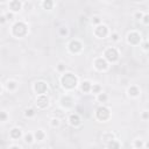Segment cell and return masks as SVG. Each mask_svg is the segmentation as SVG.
I'll return each mask as SVG.
<instances>
[{"instance_id": "obj_1", "label": "cell", "mask_w": 149, "mask_h": 149, "mask_svg": "<svg viewBox=\"0 0 149 149\" xmlns=\"http://www.w3.org/2000/svg\"><path fill=\"white\" fill-rule=\"evenodd\" d=\"M61 86L66 91H72L78 86V78L72 72H64L61 78Z\"/></svg>"}, {"instance_id": "obj_2", "label": "cell", "mask_w": 149, "mask_h": 149, "mask_svg": "<svg viewBox=\"0 0 149 149\" xmlns=\"http://www.w3.org/2000/svg\"><path fill=\"white\" fill-rule=\"evenodd\" d=\"M10 34H12V36H14L16 38L24 37L28 34V26H27V23L23 22V21L14 22V24L10 28Z\"/></svg>"}, {"instance_id": "obj_3", "label": "cell", "mask_w": 149, "mask_h": 149, "mask_svg": "<svg viewBox=\"0 0 149 149\" xmlns=\"http://www.w3.org/2000/svg\"><path fill=\"white\" fill-rule=\"evenodd\" d=\"M94 115H95V119H97V120H99V121H101V122H106V121H108V120L111 119L112 113H111V109H109L108 107L101 105V106H99V107L95 109Z\"/></svg>"}, {"instance_id": "obj_4", "label": "cell", "mask_w": 149, "mask_h": 149, "mask_svg": "<svg viewBox=\"0 0 149 149\" xmlns=\"http://www.w3.org/2000/svg\"><path fill=\"white\" fill-rule=\"evenodd\" d=\"M119 51H118V49L116 48H114V47H108V48H106L105 49V51H104V58L108 62V63H116L118 61H119Z\"/></svg>"}, {"instance_id": "obj_5", "label": "cell", "mask_w": 149, "mask_h": 149, "mask_svg": "<svg viewBox=\"0 0 149 149\" xmlns=\"http://www.w3.org/2000/svg\"><path fill=\"white\" fill-rule=\"evenodd\" d=\"M59 106L63 109H71L74 106V99L70 94H64L59 98Z\"/></svg>"}, {"instance_id": "obj_6", "label": "cell", "mask_w": 149, "mask_h": 149, "mask_svg": "<svg viewBox=\"0 0 149 149\" xmlns=\"http://www.w3.org/2000/svg\"><path fill=\"white\" fill-rule=\"evenodd\" d=\"M93 34L97 38H106L109 35V29L106 24L101 23L99 26H95L93 29Z\"/></svg>"}, {"instance_id": "obj_7", "label": "cell", "mask_w": 149, "mask_h": 149, "mask_svg": "<svg viewBox=\"0 0 149 149\" xmlns=\"http://www.w3.org/2000/svg\"><path fill=\"white\" fill-rule=\"evenodd\" d=\"M127 43L130 44V45H139L141 42H142V37H141V34L136 30H132L127 34Z\"/></svg>"}, {"instance_id": "obj_8", "label": "cell", "mask_w": 149, "mask_h": 149, "mask_svg": "<svg viewBox=\"0 0 149 149\" xmlns=\"http://www.w3.org/2000/svg\"><path fill=\"white\" fill-rule=\"evenodd\" d=\"M93 66L97 71H100V72H105L108 70L109 68V63L104 58V57H97L94 58L93 61Z\"/></svg>"}, {"instance_id": "obj_9", "label": "cell", "mask_w": 149, "mask_h": 149, "mask_svg": "<svg viewBox=\"0 0 149 149\" xmlns=\"http://www.w3.org/2000/svg\"><path fill=\"white\" fill-rule=\"evenodd\" d=\"M83 43L79 40H71L68 44V49L71 54H80L83 51Z\"/></svg>"}, {"instance_id": "obj_10", "label": "cell", "mask_w": 149, "mask_h": 149, "mask_svg": "<svg viewBox=\"0 0 149 149\" xmlns=\"http://www.w3.org/2000/svg\"><path fill=\"white\" fill-rule=\"evenodd\" d=\"M33 90H34V92L36 93V95L47 94L48 85H47V83L43 81V80H37V81H35V84H34V86H33Z\"/></svg>"}, {"instance_id": "obj_11", "label": "cell", "mask_w": 149, "mask_h": 149, "mask_svg": "<svg viewBox=\"0 0 149 149\" xmlns=\"http://www.w3.org/2000/svg\"><path fill=\"white\" fill-rule=\"evenodd\" d=\"M49 97L47 95V94H42V95H37L36 97V101H35V104H36V106H37V108H40V109H45L48 106H49Z\"/></svg>"}, {"instance_id": "obj_12", "label": "cell", "mask_w": 149, "mask_h": 149, "mask_svg": "<svg viewBox=\"0 0 149 149\" xmlns=\"http://www.w3.org/2000/svg\"><path fill=\"white\" fill-rule=\"evenodd\" d=\"M22 6L23 3L20 1V0H12L8 2V8H9V12L12 13H19L21 9H22Z\"/></svg>"}, {"instance_id": "obj_13", "label": "cell", "mask_w": 149, "mask_h": 149, "mask_svg": "<svg viewBox=\"0 0 149 149\" xmlns=\"http://www.w3.org/2000/svg\"><path fill=\"white\" fill-rule=\"evenodd\" d=\"M68 121H69V123H70V126H72V127H79L80 125H81V119H80V116L77 114V113H71L70 115H69V119H68Z\"/></svg>"}, {"instance_id": "obj_14", "label": "cell", "mask_w": 149, "mask_h": 149, "mask_svg": "<svg viewBox=\"0 0 149 149\" xmlns=\"http://www.w3.org/2000/svg\"><path fill=\"white\" fill-rule=\"evenodd\" d=\"M127 94H128L130 98H137V97H140L141 91H140L139 86H136V85H130V86L127 88Z\"/></svg>"}, {"instance_id": "obj_15", "label": "cell", "mask_w": 149, "mask_h": 149, "mask_svg": "<svg viewBox=\"0 0 149 149\" xmlns=\"http://www.w3.org/2000/svg\"><path fill=\"white\" fill-rule=\"evenodd\" d=\"M22 136H23V134H22L21 128L14 127V128H12V129L9 130V137L13 139V140H19V139H21Z\"/></svg>"}, {"instance_id": "obj_16", "label": "cell", "mask_w": 149, "mask_h": 149, "mask_svg": "<svg viewBox=\"0 0 149 149\" xmlns=\"http://www.w3.org/2000/svg\"><path fill=\"white\" fill-rule=\"evenodd\" d=\"M79 87H80V91L83 93H90L91 88H92V83L90 80H84L79 84Z\"/></svg>"}, {"instance_id": "obj_17", "label": "cell", "mask_w": 149, "mask_h": 149, "mask_svg": "<svg viewBox=\"0 0 149 149\" xmlns=\"http://www.w3.org/2000/svg\"><path fill=\"white\" fill-rule=\"evenodd\" d=\"M5 87L7 88V91L13 92V91H15V90L17 88V83H16L15 80H13V79L7 80V83L5 84Z\"/></svg>"}, {"instance_id": "obj_18", "label": "cell", "mask_w": 149, "mask_h": 149, "mask_svg": "<svg viewBox=\"0 0 149 149\" xmlns=\"http://www.w3.org/2000/svg\"><path fill=\"white\" fill-rule=\"evenodd\" d=\"M34 137H35V140L36 141H43L44 139H45V133H44V130L43 129H37V130H35L34 132Z\"/></svg>"}, {"instance_id": "obj_19", "label": "cell", "mask_w": 149, "mask_h": 149, "mask_svg": "<svg viewBox=\"0 0 149 149\" xmlns=\"http://www.w3.org/2000/svg\"><path fill=\"white\" fill-rule=\"evenodd\" d=\"M106 148L107 149H120V142L114 139V140L106 143Z\"/></svg>"}, {"instance_id": "obj_20", "label": "cell", "mask_w": 149, "mask_h": 149, "mask_svg": "<svg viewBox=\"0 0 149 149\" xmlns=\"http://www.w3.org/2000/svg\"><path fill=\"white\" fill-rule=\"evenodd\" d=\"M95 98H97V101H98V102L104 104V102H107V100H108V94L105 93V92H100L99 94H97Z\"/></svg>"}, {"instance_id": "obj_21", "label": "cell", "mask_w": 149, "mask_h": 149, "mask_svg": "<svg viewBox=\"0 0 149 149\" xmlns=\"http://www.w3.org/2000/svg\"><path fill=\"white\" fill-rule=\"evenodd\" d=\"M41 6L43 7V9H52L55 6V2L52 0H44L41 2Z\"/></svg>"}, {"instance_id": "obj_22", "label": "cell", "mask_w": 149, "mask_h": 149, "mask_svg": "<svg viewBox=\"0 0 149 149\" xmlns=\"http://www.w3.org/2000/svg\"><path fill=\"white\" fill-rule=\"evenodd\" d=\"M101 139H102V141H104L105 143H107V142H109V141L114 140V139H115V136H114V134H113V133L107 132V133H104V134H102Z\"/></svg>"}, {"instance_id": "obj_23", "label": "cell", "mask_w": 149, "mask_h": 149, "mask_svg": "<svg viewBox=\"0 0 149 149\" xmlns=\"http://www.w3.org/2000/svg\"><path fill=\"white\" fill-rule=\"evenodd\" d=\"M23 141H24L26 143H28V144L33 143V142L35 141V137H34V133H26V134L23 135Z\"/></svg>"}, {"instance_id": "obj_24", "label": "cell", "mask_w": 149, "mask_h": 149, "mask_svg": "<svg viewBox=\"0 0 149 149\" xmlns=\"http://www.w3.org/2000/svg\"><path fill=\"white\" fill-rule=\"evenodd\" d=\"M133 147L135 149H144V141L141 139H136L133 142Z\"/></svg>"}, {"instance_id": "obj_25", "label": "cell", "mask_w": 149, "mask_h": 149, "mask_svg": "<svg viewBox=\"0 0 149 149\" xmlns=\"http://www.w3.org/2000/svg\"><path fill=\"white\" fill-rule=\"evenodd\" d=\"M100 92H102V87H101V86H100L99 84H95V83H94V84H92L91 93H92V94H95V95H97V94H99Z\"/></svg>"}, {"instance_id": "obj_26", "label": "cell", "mask_w": 149, "mask_h": 149, "mask_svg": "<svg viewBox=\"0 0 149 149\" xmlns=\"http://www.w3.org/2000/svg\"><path fill=\"white\" fill-rule=\"evenodd\" d=\"M35 115H36V112H35L34 108H26V109H24V116H26V118L31 119V118H34Z\"/></svg>"}, {"instance_id": "obj_27", "label": "cell", "mask_w": 149, "mask_h": 149, "mask_svg": "<svg viewBox=\"0 0 149 149\" xmlns=\"http://www.w3.org/2000/svg\"><path fill=\"white\" fill-rule=\"evenodd\" d=\"M59 125H61V119L55 118V116L50 119V126L52 128H57V127H59Z\"/></svg>"}, {"instance_id": "obj_28", "label": "cell", "mask_w": 149, "mask_h": 149, "mask_svg": "<svg viewBox=\"0 0 149 149\" xmlns=\"http://www.w3.org/2000/svg\"><path fill=\"white\" fill-rule=\"evenodd\" d=\"M58 35H59L61 37H66V36L69 35V29H68L66 27H61V28L58 29Z\"/></svg>"}, {"instance_id": "obj_29", "label": "cell", "mask_w": 149, "mask_h": 149, "mask_svg": "<svg viewBox=\"0 0 149 149\" xmlns=\"http://www.w3.org/2000/svg\"><path fill=\"white\" fill-rule=\"evenodd\" d=\"M54 112H55V118H58V119H61V118H63L65 115V109H63V108L55 109Z\"/></svg>"}, {"instance_id": "obj_30", "label": "cell", "mask_w": 149, "mask_h": 149, "mask_svg": "<svg viewBox=\"0 0 149 149\" xmlns=\"http://www.w3.org/2000/svg\"><path fill=\"white\" fill-rule=\"evenodd\" d=\"M143 16H144V13L143 12H141V10H137V12H135L134 13V19L135 20H137V21H142V19H143Z\"/></svg>"}, {"instance_id": "obj_31", "label": "cell", "mask_w": 149, "mask_h": 149, "mask_svg": "<svg viewBox=\"0 0 149 149\" xmlns=\"http://www.w3.org/2000/svg\"><path fill=\"white\" fill-rule=\"evenodd\" d=\"M65 70H66V65L63 63V62H59L58 64H57V71L58 72H65Z\"/></svg>"}, {"instance_id": "obj_32", "label": "cell", "mask_w": 149, "mask_h": 149, "mask_svg": "<svg viewBox=\"0 0 149 149\" xmlns=\"http://www.w3.org/2000/svg\"><path fill=\"white\" fill-rule=\"evenodd\" d=\"M92 23L95 24V26H99V24H101L102 22H101V19H100L99 16H93V17H92Z\"/></svg>"}, {"instance_id": "obj_33", "label": "cell", "mask_w": 149, "mask_h": 149, "mask_svg": "<svg viewBox=\"0 0 149 149\" xmlns=\"http://www.w3.org/2000/svg\"><path fill=\"white\" fill-rule=\"evenodd\" d=\"M111 38H112L113 42H118V41L120 40V35H119L118 33H112V34H111Z\"/></svg>"}, {"instance_id": "obj_34", "label": "cell", "mask_w": 149, "mask_h": 149, "mask_svg": "<svg viewBox=\"0 0 149 149\" xmlns=\"http://www.w3.org/2000/svg\"><path fill=\"white\" fill-rule=\"evenodd\" d=\"M141 119L142 120H149V111H143L141 113Z\"/></svg>"}, {"instance_id": "obj_35", "label": "cell", "mask_w": 149, "mask_h": 149, "mask_svg": "<svg viewBox=\"0 0 149 149\" xmlns=\"http://www.w3.org/2000/svg\"><path fill=\"white\" fill-rule=\"evenodd\" d=\"M5 16H6L7 21H12V20L14 19V13H12V12H7V13L5 14Z\"/></svg>"}, {"instance_id": "obj_36", "label": "cell", "mask_w": 149, "mask_h": 149, "mask_svg": "<svg viewBox=\"0 0 149 149\" xmlns=\"http://www.w3.org/2000/svg\"><path fill=\"white\" fill-rule=\"evenodd\" d=\"M7 118H8V115H7L6 112H1V113H0V120H1L2 122H5V121L7 120Z\"/></svg>"}, {"instance_id": "obj_37", "label": "cell", "mask_w": 149, "mask_h": 149, "mask_svg": "<svg viewBox=\"0 0 149 149\" xmlns=\"http://www.w3.org/2000/svg\"><path fill=\"white\" fill-rule=\"evenodd\" d=\"M142 49L144 51H149V41H146L142 43Z\"/></svg>"}, {"instance_id": "obj_38", "label": "cell", "mask_w": 149, "mask_h": 149, "mask_svg": "<svg viewBox=\"0 0 149 149\" xmlns=\"http://www.w3.org/2000/svg\"><path fill=\"white\" fill-rule=\"evenodd\" d=\"M142 23L143 24H149V14H144V16L142 19Z\"/></svg>"}, {"instance_id": "obj_39", "label": "cell", "mask_w": 149, "mask_h": 149, "mask_svg": "<svg viewBox=\"0 0 149 149\" xmlns=\"http://www.w3.org/2000/svg\"><path fill=\"white\" fill-rule=\"evenodd\" d=\"M6 21H7V19H6L5 14H1V15H0V23H1V24H5Z\"/></svg>"}, {"instance_id": "obj_40", "label": "cell", "mask_w": 149, "mask_h": 149, "mask_svg": "<svg viewBox=\"0 0 149 149\" xmlns=\"http://www.w3.org/2000/svg\"><path fill=\"white\" fill-rule=\"evenodd\" d=\"M8 149H21V147H20V146H15V144H14V146H10Z\"/></svg>"}, {"instance_id": "obj_41", "label": "cell", "mask_w": 149, "mask_h": 149, "mask_svg": "<svg viewBox=\"0 0 149 149\" xmlns=\"http://www.w3.org/2000/svg\"><path fill=\"white\" fill-rule=\"evenodd\" d=\"M144 148H146V149H149V141L144 142Z\"/></svg>"}, {"instance_id": "obj_42", "label": "cell", "mask_w": 149, "mask_h": 149, "mask_svg": "<svg viewBox=\"0 0 149 149\" xmlns=\"http://www.w3.org/2000/svg\"><path fill=\"white\" fill-rule=\"evenodd\" d=\"M42 149H51V148H49V147H44V148H42Z\"/></svg>"}, {"instance_id": "obj_43", "label": "cell", "mask_w": 149, "mask_h": 149, "mask_svg": "<svg viewBox=\"0 0 149 149\" xmlns=\"http://www.w3.org/2000/svg\"><path fill=\"white\" fill-rule=\"evenodd\" d=\"M148 41H149V40H148Z\"/></svg>"}]
</instances>
